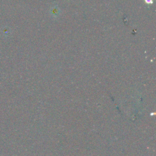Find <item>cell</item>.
I'll return each instance as SVG.
<instances>
[{
  "instance_id": "cell-1",
  "label": "cell",
  "mask_w": 156,
  "mask_h": 156,
  "mask_svg": "<svg viewBox=\"0 0 156 156\" xmlns=\"http://www.w3.org/2000/svg\"><path fill=\"white\" fill-rule=\"evenodd\" d=\"M146 2H147V3H152V0H146Z\"/></svg>"
}]
</instances>
